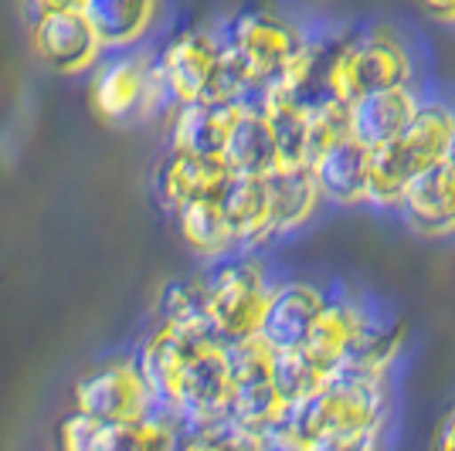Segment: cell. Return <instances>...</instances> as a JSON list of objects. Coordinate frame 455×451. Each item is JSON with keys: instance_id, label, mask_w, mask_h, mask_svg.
Masks as SVG:
<instances>
[{"instance_id": "obj_16", "label": "cell", "mask_w": 455, "mask_h": 451, "mask_svg": "<svg viewBox=\"0 0 455 451\" xmlns=\"http://www.w3.org/2000/svg\"><path fill=\"white\" fill-rule=\"evenodd\" d=\"M268 197H272V218H268L272 245L299 234L326 207V197H323L313 167H283L268 173Z\"/></svg>"}, {"instance_id": "obj_14", "label": "cell", "mask_w": 455, "mask_h": 451, "mask_svg": "<svg viewBox=\"0 0 455 451\" xmlns=\"http://www.w3.org/2000/svg\"><path fill=\"white\" fill-rule=\"evenodd\" d=\"M248 102H225V99H194L180 102L171 115V150L218 156L225 160L228 136Z\"/></svg>"}, {"instance_id": "obj_2", "label": "cell", "mask_w": 455, "mask_h": 451, "mask_svg": "<svg viewBox=\"0 0 455 451\" xmlns=\"http://www.w3.org/2000/svg\"><path fill=\"white\" fill-rule=\"evenodd\" d=\"M425 55L408 28L395 20H367L361 28L330 38L320 72V92L340 102H357L361 95L391 85H425Z\"/></svg>"}, {"instance_id": "obj_22", "label": "cell", "mask_w": 455, "mask_h": 451, "mask_svg": "<svg viewBox=\"0 0 455 451\" xmlns=\"http://www.w3.org/2000/svg\"><path fill=\"white\" fill-rule=\"evenodd\" d=\"M173 218H177V227H180V238H184L188 251L201 262L214 265L228 255H235V251H242L238 234L228 225L225 210L218 201H194L184 210H177Z\"/></svg>"}, {"instance_id": "obj_5", "label": "cell", "mask_w": 455, "mask_h": 451, "mask_svg": "<svg viewBox=\"0 0 455 451\" xmlns=\"http://www.w3.org/2000/svg\"><path fill=\"white\" fill-rule=\"evenodd\" d=\"M116 58L99 61L92 78V109L102 123L126 126L140 119L164 115L171 123L177 113V95L167 89V82L156 68V58L140 51H113Z\"/></svg>"}, {"instance_id": "obj_19", "label": "cell", "mask_w": 455, "mask_h": 451, "mask_svg": "<svg viewBox=\"0 0 455 451\" xmlns=\"http://www.w3.org/2000/svg\"><path fill=\"white\" fill-rule=\"evenodd\" d=\"M218 204L225 210L228 225L235 227L242 251H266L268 218H272V197H268V173H235L225 184Z\"/></svg>"}, {"instance_id": "obj_1", "label": "cell", "mask_w": 455, "mask_h": 451, "mask_svg": "<svg viewBox=\"0 0 455 451\" xmlns=\"http://www.w3.org/2000/svg\"><path fill=\"white\" fill-rule=\"evenodd\" d=\"M398 424V380L337 367L320 391L289 404L272 428V448L371 451L384 448Z\"/></svg>"}, {"instance_id": "obj_24", "label": "cell", "mask_w": 455, "mask_h": 451, "mask_svg": "<svg viewBox=\"0 0 455 451\" xmlns=\"http://www.w3.org/2000/svg\"><path fill=\"white\" fill-rule=\"evenodd\" d=\"M275 384L283 391L285 404H296L313 391H320L326 384V374L303 350H285V353H275Z\"/></svg>"}, {"instance_id": "obj_27", "label": "cell", "mask_w": 455, "mask_h": 451, "mask_svg": "<svg viewBox=\"0 0 455 451\" xmlns=\"http://www.w3.org/2000/svg\"><path fill=\"white\" fill-rule=\"evenodd\" d=\"M24 7L31 11V18L48 14V11H68V7H82V0H24Z\"/></svg>"}, {"instance_id": "obj_7", "label": "cell", "mask_w": 455, "mask_h": 451, "mask_svg": "<svg viewBox=\"0 0 455 451\" xmlns=\"http://www.w3.org/2000/svg\"><path fill=\"white\" fill-rule=\"evenodd\" d=\"M231 353V404L228 421L242 431H251L259 438L272 434L289 411L283 391L275 384V350L262 336H248L238 343H228ZM272 448V441H268Z\"/></svg>"}, {"instance_id": "obj_21", "label": "cell", "mask_w": 455, "mask_h": 451, "mask_svg": "<svg viewBox=\"0 0 455 451\" xmlns=\"http://www.w3.org/2000/svg\"><path fill=\"white\" fill-rule=\"evenodd\" d=\"M225 163L235 173H275L279 170V146L268 115L259 102H248L235 130L228 136Z\"/></svg>"}, {"instance_id": "obj_20", "label": "cell", "mask_w": 455, "mask_h": 451, "mask_svg": "<svg viewBox=\"0 0 455 451\" xmlns=\"http://www.w3.org/2000/svg\"><path fill=\"white\" fill-rule=\"evenodd\" d=\"M82 14L89 18L106 51H130L156 28L164 0H82Z\"/></svg>"}, {"instance_id": "obj_3", "label": "cell", "mask_w": 455, "mask_h": 451, "mask_svg": "<svg viewBox=\"0 0 455 451\" xmlns=\"http://www.w3.org/2000/svg\"><path fill=\"white\" fill-rule=\"evenodd\" d=\"M455 136V95L425 92L415 119L395 139L371 150V197L367 207L380 214H398L408 187L425 170L445 163Z\"/></svg>"}, {"instance_id": "obj_28", "label": "cell", "mask_w": 455, "mask_h": 451, "mask_svg": "<svg viewBox=\"0 0 455 451\" xmlns=\"http://www.w3.org/2000/svg\"><path fill=\"white\" fill-rule=\"evenodd\" d=\"M445 163L455 167V136H452V143H449V153H445Z\"/></svg>"}, {"instance_id": "obj_23", "label": "cell", "mask_w": 455, "mask_h": 451, "mask_svg": "<svg viewBox=\"0 0 455 451\" xmlns=\"http://www.w3.org/2000/svg\"><path fill=\"white\" fill-rule=\"evenodd\" d=\"M156 320L167 322V326L211 329L208 316H204V279L164 285L156 296Z\"/></svg>"}, {"instance_id": "obj_4", "label": "cell", "mask_w": 455, "mask_h": 451, "mask_svg": "<svg viewBox=\"0 0 455 451\" xmlns=\"http://www.w3.org/2000/svg\"><path fill=\"white\" fill-rule=\"evenodd\" d=\"M275 282L279 279L262 262V251H235L221 262L208 265L204 316H208L211 333L225 343L259 336Z\"/></svg>"}, {"instance_id": "obj_18", "label": "cell", "mask_w": 455, "mask_h": 451, "mask_svg": "<svg viewBox=\"0 0 455 451\" xmlns=\"http://www.w3.org/2000/svg\"><path fill=\"white\" fill-rule=\"evenodd\" d=\"M330 207H367L371 197V146L343 136L309 163Z\"/></svg>"}, {"instance_id": "obj_15", "label": "cell", "mask_w": 455, "mask_h": 451, "mask_svg": "<svg viewBox=\"0 0 455 451\" xmlns=\"http://www.w3.org/2000/svg\"><path fill=\"white\" fill-rule=\"evenodd\" d=\"M231 180V167L218 156L171 150L156 173V197L167 210H184L194 201H218Z\"/></svg>"}, {"instance_id": "obj_6", "label": "cell", "mask_w": 455, "mask_h": 451, "mask_svg": "<svg viewBox=\"0 0 455 451\" xmlns=\"http://www.w3.org/2000/svg\"><path fill=\"white\" fill-rule=\"evenodd\" d=\"M231 353L228 343L211 336L201 343L184 367L171 380L167 394L160 400V411L180 421V428H208L228 421V404H231Z\"/></svg>"}, {"instance_id": "obj_25", "label": "cell", "mask_w": 455, "mask_h": 451, "mask_svg": "<svg viewBox=\"0 0 455 451\" xmlns=\"http://www.w3.org/2000/svg\"><path fill=\"white\" fill-rule=\"evenodd\" d=\"M421 14L442 28H455V0H418Z\"/></svg>"}, {"instance_id": "obj_13", "label": "cell", "mask_w": 455, "mask_h": 451, "mask_svg": "<svg viewBox=\"0 0 455 451\" xmlns=\"http://www.w3.org/2000/svg\"><path fill=\"white\" fill-rule=\"evenodd\" d=\"M401 225L425 241L455 238V167L438 163L415 177L398 210Z\"/></svg>"}, {"instance_id": "obj_8", "label": "cell", "mask_w": 455, "mask_h": 451, "mask_svg": "<svg viewBox=\"0 0 455 451\" xmlns=\"http://www.w3.org/2000/svg\"><path fill=\"white\" fill-rule=\"evenodd\" d=\"M384 320L387 316L367 296L350 292V289H333L330 302L323 305L320 320L309 329V336L299 350L330 376L361 350Z\"/></svg>"}, {"instance_id": "obj_9", "label": "cell", "mask_w": 455, "mask_h": 451, "mask_svg": "<svg viewBox=\"0 0 455 451\" xmlns=\"http://www.w3.org/2000/svg\"><path fill=\"white\" fill-rule=\"evenodd\" d=\"M76 411L92 414L99 421H140L160 414V400L136 360H116L78 380Z\"/></svg>"}, {"instance_id": "obj_17", "label": "cell", "mask_w": 455, "mask_h": 451, "mask_svg": "<svg viewBox=\"0 0 455 451\" xmlns=\"http://www.w3.org/2000/svg\"><path fill=\"white\" fill-rule=\"evenodd\" d=\"M425 92L428 85H391L361 95L357 102H350V136L371 150L395 139L415 119Z\"/></svg>"}, {"instance_id": "obj_12", "label": "cell", "mask_w": 455, "mask_h": 451, "mask_svg": "<svg viewBox=\"0 0 455 451\" xmlns=\"http://www.w3.org/2000/svg\"><path fill=\"white\" fill-rule=\"evenodd\" d=\"M330 292L333 289L309 282V279H279L272 296H268L259 336L266 339L275 353L299 350L309 336V329L320 320L323 305L330 302Z\"/></svg>"}, {"instance_id": "obj_26", "label": "cell", "mask_w": 455, "mask_h": 451, "mask_svg": "<svg viewBox=\"0 0 455 451\" xmlns=\"http://www.w3.org/2000/svg\"><path fill=\"white\" fill-rule=\"evenodd\" d=\"M432 448L455 451V407L435 424V434H432Z\"/></svg>"}, {"instance_id": "obj_11", "label": "cell", "mask_w": 455, "mask_h": 451, "mask_svg": "<svg viewBox=\"0 0 455 451\" xmlns=\"http://www.w3.org/2000/svg\"><path fill=\"white\" fill-rule=\"evenodd\" d=\"M225 55V35L211 28H190L180 31L164 51L156 55V68L167 82V89L177 95V102L211 99L221 72Z\"/></svg>"}, {"instance_id": "obj_10", "label": "cell", "mask_w": 455, "mask_h": 451, "mask_svg": "<svg viewBox=\"0 0 455 451\" xmlns=\"http://www.w3.org/2000/svg\"><path fill=\"white\" fill-rule=\"evenodd\" d=\"M31 48L41 65L58 75L92 72L106 55V44L99 41L95 28L82 14V7L38 14L31 24Z\"/></svg>"}]
</instances>
